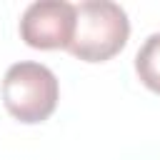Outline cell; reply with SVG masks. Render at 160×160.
<instances>
[{
  "label": "cell",
  "instance_id": "277c9868",
  "mask_svg": "<svg viewBox=\"0 0 160 160\" xmlns=\"http://www.w3.org/2000/svg\"><path fill=\"white\" fill-rule=\"evenodd\" d=\"M135 72L148 90L160 95V32L148 35L135 52Z\"/></svg>",
  "mask_w": 160,
  "mask_h": 160
},
{
  "label": "cell",
  "instance_id": "3957f363",
  "mask_svg": "<svg viewBox=\"0 0 160 160\" xmlns=\"http://www.w3.org/2000/svg\"><path fill=\"white\" fill-rule=\"evenodd\" d=\"M75 35V5L68 0L30 2L20 18V38L35 50L70 48Z\"/></svg>",
  "mask_w": 160,
  "mask_h": 160
},
{
  "label": "cell",
  "instance_id": "7a4b0ae2",
  "mask_svg": "<svg viewBox=\"0 0 160 160\" xmlns=\"http://www.w3.org/2000/svg\"><path fill=\"white\" fill-rule=\"evenodd\" d=\"M0 92L5 110L15 120L35 125L55 112L60 100V82L48 65L35 60H20L5 70Z\"/></svg>",
  "mask_w": 160,
  "mask_h": 160
},
{
  "label": "cell",
  "instance_id": "6da1fadb",
  "mask_svg": "<svg viewBox=\"0 0 160 160\" xmlns=\"http://www.w3.org/2000/svg\"><path fill=\"white\" fill-rule=\"evenodd\" d=\"M130 38L128 12L112 0H82L75 5V35L70 52L85 62L115 58Z\"/></svg>",
  "mask_w": 160,
  "mask_h": 160
}]
</instances>
